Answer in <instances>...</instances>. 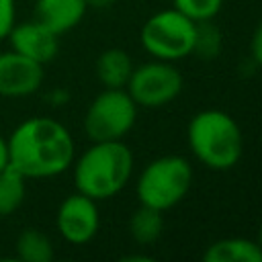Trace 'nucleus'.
I'll use <instances>...</instances> for the list:
<instances>
[{"label":"nucleus","mask_w":262,"mask_h":262,"mask_svg":"<svg viewBox=\"0 0 262 262\" xmlns=\"http://www.w3.org/2000/svg\"><path fill=\"white\" fill-rule=\"evenodd\" d=\"M14 254L20 262H51L55 250L51 239L43 231L29 227L18 233L14 242Z\"/></svg>","instance_id":"15"},{"label":"nucleus","mask_w":262,"mask_h":262,"mask_svg":"<svg viewBox=\"0 0 262 262\" xmlns=\"http://www.w3.org/2000/svg\"><path fill=\"white\" fill-rule=\"evenodd\" d=\"M186 139L192 156L217 172L233 168L244 154V133L237 121L219 108L196 113L186 127Z\"/></svg>","instance_id":"3"},{"label":"nucleus","mask_w":262,"mask_h":262,"mask_svg":"<svg viewBox=\"0 0 262 262\" xmlns=\"http://www.w3.org/2000/svg\"><path fill=\"white\" fill-rule=\"evenodd\" d=\"M182 86L184 78L180 70L172 66V61L154 59L133 68L125 90L137 106L158 108L174 102L182 92Z\"/></svg>","instance_id":"7"},{"label":"nucleus","mask_w":262,"mask_h":262,"mask_svg":"<svg viewBox=\"0 0 262 262\" xmlns=\"http://www.w3.org/2000/svg\"><path fill=\"white\" fill-rule=\"evenodd\" d=\"M205 262H262V248L256 239L223 237L207 246L203 252Z\"/></svg>","instance_id":"12"},{"label":"nucleus","mask_w":262,"mask_h":262,"mask_svg":"<svg viewBox=\"0 0 262 262\" xmlns=\"http://www.w3.org/2000/svg\"><path fill=\"white\" fill-rule=\"evenodd\" d=\"M49 96L53 98V100H49L51 104H66L68 102V92L66 90H53Z\"/></svg>","instance_id":"22"},{"label":"nucleus","mask_w":262,"mask_h":262,"mask_svg":"<svg viewBox=\"0 0 262 262\" xmlns=\"http://www.w3.org/2000/svg\"><path fill=\"white\" fill-rule=\"evenodd\" d=\"M137 121V104L125 88H104L88 104L84 131L90 141L123 139Z\"/></svg>","instance_id":"6"},{"label":"nucleus","mask_w":262,"mask_h":262,"mask_svg":"<svg viewBox=\"0 0 262 262\" xmlns=\"http://www.w3.org/2000/svg\"><path fill=\"white\" fill-rule=\"evenodd\" d=\"M221 47H223L221 29L213 20L196 23V35H194L192 53H196L203 59H213V57H217L221 53Z\"/></svg>","instance_id":"17"},{"label":"nucleus","mask_w":262,"mask_h":262,"mask_svg":"<svg viewBox=\"0 0 262 262\" xmlns=\"http://www.w3.org/2000/svg\"><path fill=\"white\" fill-rule=\"evenodd\" d=\"M250 55H252V61L262 68V18L258 20L254 33H252V41H250Z\"/></svg>","instance_id":"20"},{"label":"nucleus","mask_w":262,"mask_h":262,"mask_svg":"<svg viewBox=\"0 0 262 262\" xmlns=\"http://www.w3.org/2000/svg\"><path fill=\"white\" fill-rule=\"evenodd\" d=\"M27 196V178L10 164L0 170V217H8L20 209Z\"/></svg>","instance_id":"16"},{"label":"nucleus","mask_w":262,"mask_h":262,"mask_svg":"<svg viewBox=\"0 0 262 262\" xmlns=\"http://www.w3.org/2000/svg\"><path fill=\"white\" fill-rule=\"evenodd\" d=\"M12 51L45 66L49 63L57 51H59V35H55L51 29H47L45 25H41L39 20H27L20 23L10 29L8 37Z\"/></svg>","instance_id":"10"},{"label":"nucleus","mask_w":262,"mask_h":262,"mask_svg":"<svg viewBox=\"0 0 262 262\" xmlns=\"http://www.w3.org/2000/svg\"><path fill=\"white\" fill-rule=\"evenodd\" d=\"M16 20V0H0V41L8 37Z\"/></svg>","instance_id":"19"},{"label":"nucleus","mask_w":262,"mask_h":262,"mask_svg":"<svg viewBox=\"0 0 262 262\" xmlns=\"http://www.w3.org/2000/svg\"><path fill=\"white\" fill-rule=\"evenodd\" d=\"M74 164L76 190L98 201L119 194L133 174V151L123 139L92 141Z\"/></svg>","instance_id":"2"},{"label":"nucleus","mask_w":262,"mask_h":262,"mask_svg":"<svg viewBox=\"0 0 262 262\" xmlns=\"http://www.w3.org/2000/svg\"><path fill=\"white\" fill-rule=\"evenodd\" d=\"M8 164L29 178H51L74 162V137L63 123L51 117H31L18 123L10 137Z\"/></svg>","instance_id":"1"},{"label":"nucleus","mask_w":262,"mask_h":262,"mask_svg":"<svg viewBox=\"0 0 262 262\" xmlns=\"http://www.w3.org/2000/svg\"><path fill=\"white\" fill-rule=\"evenodd\" d=\"M45 72L43 66L16 53H0V96L4 98H23L35 94L43 84Z\"/></svg>","instance_id":"9"},{"label":"nucleus","mask_w":262,"mask_h":262,"mask_svg":"<svg viewBox=\"0 0 262 262\" xmlns=\"http://www.w3.org/2000/svg\"><path fill=\"white\" fill-rule=\"evenodd\" d=\"M121 260H125V262H135V260H139V262H151L154 258H149V256H137V254H131V256H123Z\"/></svg>","instance_id":"24"},{"label":"nucleus","mask_w":262,"mask_h":262,"mask_svg":"<svg viewBox=\"0 0 262 262\" xmlns=\"http://www.w3.org/2000/svg\"><path fill=\"white\" fill-rule=\"evenodd\" d=\"M117 0H86V4H88V8H98V10H102V8H108V6H113Z\"/></svg>","instance_id":"23"},{"label":"nucleus","mask_w":262,"mask_h":262,"mask_svg":"<svg viewBox=\"0 0 262 262\" xmlns=\"http://www.w3.org/2000/svg\"><path fill=\"white\" fill-rule=\"evenodd\" d=\"M133 68V59L125 49L111 47L96 59V78L104 88H125Z\"/></svg>","instance_id":"13"},{"label":"nucleus","mask_w":262,"mask_h":262,"mask_svg":"<svg viewBox=\"0 0 262 262\" xmlns=\"http://www.w3.org/2000/svg\"><path fill=\"white\" fill-rule=\"evenodd\" d=\"M86 10V0H35L33 14L55 35H63L82 23Z\"/></svg>","instance_id":"11"},{"label":"nucleus","mask_w":262,"mask_h":262,"mask_svg":"<svg viewBox=\"0 0 262 262\" xmlns=\"http://www.w3.org/2000/svg\"><path fill=\"white\" fill-rule=\"evenodd\" d=\"M192 184V166L182 156H162L151 160L135 182L139 205L168 211L178 205Z\"/></svg>","instance_id":"4"},{"label":"nucleus","mask_w":262,"mask_h":262,"mask_svg":"<svg viewBox=\"0 0 262 262\" xmlns=\"http://www.w3.org/2000/svg\"><path fill=\"white\" fill-rule=\"evenodd\" d=\"M196 23L180 10L166 8L154 12L139 31L141 47L156 59L178 61L192 53Z\"/></svg>","instance_id":"5"},{"label":"nucleus","mask_w":262,"mask_h":262,"mask_svg":"<svg viewBox=\"0 0 262 262\" xmlns=\"http://www.w3.org/2000/svg\"><path fill=\"white\" fill-rule=\"evenodd\" d=\"M256 242L260 244V248H262V223H260V227H258V235H256Z\"/></svg>","instance_id":"25"},{"label":"nucleus","mask_w":262,"mask_h":262,"mask_svg":"<svg viewBox=\"0 0 262 262\" xmlns=\"http://www.w3.org/2000/svg\"><path fill=\"white\" fill-rule=\"evenodd\" d=\"M55 225H57L59 235L66 242L74 246L88 244L90 239H94L100 227V215H98L96 201L78 190L74 194H68L57 209Z\"/></svg>","instance_id":"8"},{"label":"nucleus","mask_w":262,"mask_h":262,"mask_svg":"<svg viewBox=\"0 0 262 262\" xmlns=\"http://www.w3.org/2000/svg\"><path fill=\"white\" fill-rule=\"evenodd\" d=\"M172 6L186 14L190 20L201 23V20H213L221 6L223 0H172Z\"/></svg>","instance_id":"18"},{"label":"nucleus","mask_w":262,"mask_h":262,"mask_svg":"<svg viewBox=\"0 0 262 262\" xmlns=\"http://www.w3.org/2000/svg\"><path fill=\"white\" fill-rule=\"evenodd\" d=\"M162 231H164L162 211L147 205H139L133 211L129 219V235L133 237V242H137L139 246H151L160 239Z\"/></svg>","instance_id":"14"},{"label":"nucleus","mask_w":262,"mask_h":262,"mask_svg":"<svg viewBox=\"0 0 262 262\" xmlns=\"http://www.w3.org/2000/svg\"><path fill=\"white\" fill-rule=\"evenodd\" d=\"M8 166V145H6V139L0 135V170Z\"/></svg>","instance_id":"21"}]
</instances>
